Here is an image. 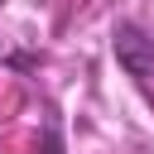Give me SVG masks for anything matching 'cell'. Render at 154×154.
I'll list each match as a JSON object with an SVG mask.
<instances>
[{
	"instance_id": "7a4b0ae2",
	"label": "cell",
	"mask_w": 154,
	"mask_h": 154,
	"mask_svg": "<svg viewBox=\"0 0 154 154\" xmlns=\"http://www.w3.org/2000/svg\"><path fill=\"white\" fill-rule=\"evenodd\" d=\"M34 154H63V135H58V125H53V120L43 125V144H38Z\"/></svg>"
},
{
	"instance_id": "6da1fadb",
	"label": "cell",
	"mask_w": 154,
	"mask_h": 154,
	"mask_svg": "<svg viewBox=\"0 0 154 154\" xmlns=\"http://www.w3.org/2000/svg\"><path fill=\"white\" fill-rule=\"evenodd\" d=\"M111 53L140 91H154V34H144L135 19H120L111 29Z\"/></svg>"
},
{
	"instance_id": "3957f363",
	"label": "cell",
	"mask_w": 154,
	"mask_h": 154,
	"mask_svg": "<svg viewBox=\"0 0 154 154\" xmlns=\"http://www.w3.org/2000/svg\"><path fill=\"white\" fill-rule=\"evenodd\" d=\"M0 58H10V53H5V38H0Z\"/></svg>"
}]
</instances>
